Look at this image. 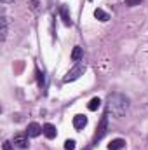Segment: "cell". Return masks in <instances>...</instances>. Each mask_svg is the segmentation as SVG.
I'll return each mask as SVG.
<instances>
[{
  "label": "cell",
  "mask_w": 148,
  "mask_h": 150,
  "mask_svg": "<svg viewBox=\"0 0 148 150\" xmlns=\"http://www.w3.org/2000/svg\"><path fill=\"white\" fill-rule=\"evenodd\" d=\"M59 16H61L63 23H65L66 26H72V25H73V21H72V18H70V11H68L66 5H61V7H59Z\"/></svg>",
  "instance_id": "5"
},
{
  "label": "cell",
  "mask_w": 148,
  "mask_h": 150,
  "mask_svg": "<svg viewBox=\"0 0 148 150\" xmlns=\"http://www.w3.org/2000/svg\"><path fill=\"white\" fill-rule=\"evenodd\" d=\"M12 143L16 147H19V149H26L28 147V134H16Z\"/></svg>",
  "instance_id": "6"
},
{
  "label": "cell",
  "mask_w": 148,
  "mask_h": 150,
  "mask_svg": "<svg viewBox=\"0 0 148 150\" xmlns=\"http://www.w3.org/2000/svg\"><path fill=\"white\" fill-rule=\"evenodd\" d=\"M2 2H4V4H12L14 0H2Z\"/></svg>",
  "instance_id": "18"
},
{
  "label": "cell",
  "mask_w": 148,
  "mask_h": 150,
  "mask_svg": "<svg viewBox=\"0 0 148 150\" xmlns=\"http://www.w3.org/2000/svg\"><path fill=\"white\" fill-rule=\"evenodd\" d=\"M99 107H101V100H99L98 96H96V98H92V100L89 101V105H87V108H89L91 112H94V110H98Z\"/></svg>",
  "instance_id": "13"
},
{
  "label": "cell",
  "mask_w": 148,
  "mask_h": 150,
  "mask_svg": "<svg viewBox=\"0 0 148 150\" xmlns=\"http://www.w3.org/2000/svg\"><path fill=\"white\" fill-rule=\"evenodd\" d=\"M124 147H125V142L122 138H115L108 143V150H122Z\"/></svg>",
  "instance_id": "9"
},
{
  "label": "cell",
  "mask_w": 148,
  "mask_h": 150,
  "mask_svg": "<svg viewBox=\"0 0 148 150\" xmlns=\"http://www.w3.org/2000/svg\"><path fill=\"white\" fill-rule=\"evenodd\" d=\"M37 80H38V87L44 89V86H45V77H44V72H40L38 68H37Z\"/></svg>",
  "instance_id": "14"
},
{
  "label": "cell",
  "mask_w": 148,
  "mask_h": 150,
  "mask_svg": "<svg viewBox=\"0 0 148 150\" xmlns=\"http://www.w3.org/2000/svg\"><path fill=\"white\" fill-rule=\"evenodd\" d=\"M143 0H125V5H129V7H134V5H140Z\"/></svg>",
  "instance_id": "16"
},
{
  "label": "cell",
  "mask_w": 148,
  "mask_h": 150,
  "mask_svg": "<svg viewBox=\"0 0 148 150\" xmlns=\"http://www.w3.org/2000/svg\"><path fill=\"white\" fill-rule=\"evenodd\" d=\"M56 134H58V131H56V127L52 124H44V136L45 138L52 140V138H56Z\"/></svg>",
  "instance_id": "8"
},
{
  "label": "cell",
  "mask_w": 148,
  "mask_h": 150,
  "mask_svg": "<svg viewBox=\"0 0 148 150\" xmlns=\"http://www.w3.org/2000/svg\"><path fill=\"white\" fill-rule=\"evenodd\" d=\"M87 126V117L85 115H75L73 117V127L75 129H84Z\"/></svg>",
  "instance_id": "7"
},
{
  "label": "cell",
  "mask_w": 148,
  "mask_h": 150,
  "mask_svg": "<svg viewBox=\"0 0 148 150\" xmlns=\"http://www.w3.org/2000/svg\"><path fill=\"white\" fill-rule=\"evenodd\" d=\"M75 149V140H66L65 142V150H73Z\"/></svg>",
  "instance_id": "15"
},
{
  "label": "cell",
  "mask_w": 148,
  "mask_h": 150,
  "mask_svg": "<svg viewBox=\"0 0 148 150\" xmlns=\"http://www.w3.org/2000/svg\"><path fill=\"white\" fill-rule=\"evenodd\" d=\"M40 133H44V126H40L38 122H30L28 127H26V134L30 138H37Z\"/></svg>",
  "instance_id": "4"
},
{
  "label": "cell",
  "mask_w": 148,
  "mask_h": 150,
  "mask_svg": "<svg viewBox=\"0 0 148 150\" xmlns=\"http://www.w3.org/2000/svg\"><path fill=\"white\" fill-rule=\"evenodd\" d=\"M94 18H96V19H99V21H103V23L110 19V16H108L103 9H96V11H94Z\"/></svg>",
  "instance_id": "11"
},
{
  "label": "cell",
  "mask_w": 148,
  "mask_h": 150,
  "mask_svg": "<svg viewBox=\"0 0 148 150\" xmlns=\"http://www.w3.org/2000/svg\"><path fill=\"white\" fill-rule=\"evenodd\" d=\"M106 131H108V113H105L99 119V124H98L96 133H94V138H92V145H98V142L103 140V136L106 134Z\"/></svg>",
  "instance_id": "2"
},
{
  "label": "cell",
  "mask_w": 148,
  "mask_h": 150,
  "mask_svg": "<svg viewBox=\"0 0 148 150\" xmlns=\"http://www.w3.org/2000/svg\"><path fill=\"white\" fill-rule=\"evenodd\" d=\"M82 56H84V52H82V47L75 45L73 51H72V61H80V59H82Z\"/></svg>",
  "instance_id": "12"
},
{
  "label": "cell",
  "mask_w": 148,
  "mask_h": 150,
  "mask_svg": "<svg viewBox=\"0 0 148 150\" xmlns=\"http://www.w3.org/2000/svg\"><path fill=\"white\" fill-rule=\"evenodd\" d=\"M0 25H2V42L7 38V18H5V12H2V18H0Z\"/></svg>",
  "instance_id": "10"
},
{
  "label": "cell",
  "mask_w": 148,
  "mask_h": 150,
  "mask_svg": "<svg viewBox=\"0 0 148 150\" xmlns=\"http://www.w3.org/2000/svg\"><path fill=\"white\" fill-rule=\"evenodd\" d=\"M84 72H85V65H84L82 61H77V65L65 75L63 80H65L66 84H68V82H73V80H77V79H80V75H84Z\"/></svg>",
  "instance_id": "3"
},
{
  "label": "cell",
  "mask_w": 148,
  "mask_h": 150,
  "mask_svg": "<svg viewBox=\"0 0 148 150\" xmlns=\"http://www.w3.org/2000/svg\"><path fill=\"white\" fill-rule=\"evenodd\" d=\"M127 108H129V98L127 96H124L120 93H111L108 96V100H106V113L108 115L111 113V117L118 119L127 112Z\"/></svg>",
  "instance_id": "1"
},
{
  "label": "cell",
  "mask_w": 148,
  "mask_h": 150,
  "mask_svg": "<svg viewBox=\"0 0 148 150\" xmlns=\"http://www.w3.org/2000/svg\"><path fill=\"white\" fill-rule=\"evenodd\" d=\"M2 149H4V150H14V147H12V143H11V142H4Z\"/></svg>",
  "instance_id": "17"
}]
</instances>
